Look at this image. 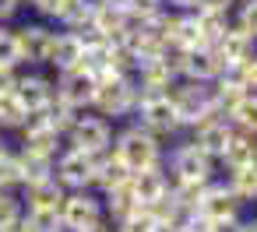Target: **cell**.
<instances>
[{"instance_id":"cell-1","label":"cell","mask_w":257,"mask_h":232,"mask_svg":"<svg viewBox=\"0 0 257 232\" xmlns=\"http://www.w3.org/2000/svg\"><path fill=\"white\" fill-rule=\"evenodd\" d=\"M113 151L123 158V165L131 169V172H138V169H148V165H159L162 162V155H166V144L155 137V134H148L141 123H127V127H120V130H113Z\"/></svg>"},{"instance_id":"cell-2","label":"cell","mask_w":257,"mask_h":232,"mask_svg":"<svg viewBox=\"0 0 257 232\" xmlns=\"http://www.w3.org/2000/svg\"><path fill=\"white\" fill-rule=\"evenodd\" d=\"M134 106H138V85L134 78H123V74H106L95 81V95H92V113L106 116L109 123L116 120H131L134 116Z\"/></svg>"},{"instance_id":"cell-3","label":"cell","mask_w":257,"mask_h":232,"mask_svg":"<svg viewBox=\"0 0 257 232\" xmlns=\"http://www.w3.org/2000/svg\"><path fill=\"white\" fill-rule=\"evenodd\" d=\"M134 85H138V81H134ZM131 120L141 123L148 134H155L162 144L173 141V137H183L180 120H176V109H173V102H169V92L159 95V92H145V88L138 85V106H134V116H131Z\"/></svg>"},{"instance_id":"cell-4","label":"cell","mask_w":257,"mask_h":232,"mask_svg":"<svg viewBox=\"0 0 257 232\" xmlns=\"http://www.w3.org/2000/svg\"><path fill=\"white\" fill-rule=\"evenodd\" d=\"M169 102L176 109V120H180V130L187 134L194 123H201L208 113H218L215 109V85H197V81H176L169 88Z\"/></svg>"},{"instance_id":"cell-5","label":"cell","mask_w":257,"mask_h":232,"mask_svg":"<svg viewBox=\"0 0 257 232\" xmlns=\"http://www.w3.org/2000/svg\"><path fill=\"white\" fill-rule=\"evenodd\" d=\"M11 32H15V43H18V60H22V67H46V57H50L57 25H46V22L36 18V22L15 25Z\"/></svg>"},{"instance_id":"cell-6","label":"cell","mask_w":257,"mask_h":232,"mask_svg":"<svg viewBox=\"0 0 257 232\" xmlns=\"http://www.w3.org/2000/svg\"><path fill=\"white\" fill-rule=\"evenodd\" d=\"M64 144H67V148H78V151H85V155L106 151V148H113V123H109L106 116L85 109V113L74 120V127L67 130Z\"/></svg>"},{"instance_id":"cell-7","label":"cell","mask_w":257,"mask_h":232,"mask_svg":"<svg viewBox=\"0 0 257 232\" xmlns=\"http://www.w3.org/2000/svg\"><path fill=\"white\" fill-rule=\"evenodd\" d=\"M197 211H201L208 221H236V218H243V214H239L243 204L232 197L229 179H225L222 172H215V176L204 183V197H201Z\"/></svg>"},{"instance_id":"cell-8","label":"cell","mask_w":257,"mask_h":232,"mask_svg":"<svg viewBox=\"0 0 257 232\" xmlns=\"http://www.w3.org/2000/svg\"><path fill=\"white\" fill-rule=\"evenodd\" d=\"M53 179L64 190H92V155L64 144L53 158Z\"/></svg>"},{"instance_id":"cell-9","label":"cell","mask_w":257,"mask_h":232,"mask_svg":"<svg viewBox=\"0 0 257 232\" xmlns=\"http://www.w3.org/2000/svg\"><path fill=\"white\" fill-rule=\"evenodd\" d=\"M60 218L81 232V228H88V225L106 218L102 214V197L95 190H67V197L60 204Z\"/></svg>"},{"instance_id":"cell-10","label":"cell","mask_w":257,"mask_h":232,"mask_svg":"<svg viewBox=\"0 0 257 232\" xmlns=\"http://www.w3.org/2000/svg\"><path fill=\"white\" fill-rule=\"evenodd\" d=\"M222 67H225V60L215 53V46H194V50H183V57H180V81L211 85Z\"/></svg>"},{"instance_id":"cell-11","label":"cell","mask_w":257,"mask_h":232,"mask_svg":"<svg viewBox=\"0 0 257 232\" xmlns=\"http://www.w3.org/2000/svg\"><path fill=\"white\" fill-rule=\"evenodd\" d=\"M29 113L32 109H46L53 99H57V85L50 74H39V71H18V81H15V92H11Z\"/></svg>"},{"instance_id":"cell-12","label":"cell","mask_w":257,"mask_h":232,"mask_svg":"<svg viewBox=\"0 0 257 232\" xmlns=\"http://www.w3.org/2000/svg\"><path fill=\"white\" fill-rule=\"evenodd\" d=\"M53 85H57V99H64L67 106H74V109H92L95 78H92V74H85L81 67L57 71V74H53Z\"/></svg>"},{"instance_id":"cell-13","label":"cell","mask_w":257,"mask_h":232,"mask_svg":"<svg viewBox=\"0 0 257 232\" xmlns=\"http://www.w3.org/2000/svg\"><path fill=\"white\" fill-rule=\"evenodd\" d=\"M229 134H232V123H229L222 113H208L201 123H194V127L187 130V137H190L197 148H204L211 158H218V155H222V148H225Z\"/></svg>"},{"instance_id":"cell-14","label":"cell","mask_w":257,"mask_h":232,"mask_svg":"<svg viewBox=\"0 0 257 232\" xmlns=\"http://www.w3.org/2000/svg\"><path fill=\"white\" fill-rule=\"evenodd\" d=\"M127 179H131V169L123 165V158L113 148L92 155V190L95 193H106V190H113V186H120Z\"/></svg>"},{"instance_id":"cell-15","label":"cell","mask_w":257,"mask_h":232,"mask_svg":"<svg viewBox=\"0 0 257 232\" xmlns=\"http://www.w3.org/2000/svg\"><path fill=\"white\" fill-rule=\"evenodd\" d=\"M218 165H222L225 172L257 165V137L232 127V134H229V141H225V148H222V155H218Z\"/></svg>"},{"instance_id":"cell-16","label":"cell","mask_w":257,"mask_h":232,"mask_svg":"<svg viewBox=\"0 0 257 232\" xmlns=\"http://www.w3.org/2000/svg\"><path fill=\"white\" fill-rule=\"evenodd\" d=\"M131 190H134L138 204H155V200H162V197L169 193V183H166V169H162V162L131 172Z\"/></svg>"},{"instance_id":"cell-17","label":"cell","mask_w":257,"mask_h":232,"mask_svg":"<svg viewBox=\"0 0 257 232\" xmlns=\"http://www.w3.org/2000/svg\"><path fill=\"white\" fill-rule=\"evenodd\" d=\"M18 197H22V204L25 207H39V211H60V204H64V197H67V190L50 176V179H39V183H25L22 190H18Z\"/></svg>"},{"instance_id":"cell-18","label":"cell","mask_w":257,"mask_h":232,"mask_svg":"<svg viewBox=\"0 0 257 232\" xmlns=\"http://www.w3.org/2000/svg\"><path fill=\"white\" fill-rule=\"evenodd\" d=\"M215 53H218L225 64H243V60H250V57L257 53V39H253L250 32L229 25V29L222 32V39L215 43Z\"/></svg>"},{"instance_id":"cell-19","label":"cell","mask_w":257,"mask_h":232,"mask_svg":"<svg viewBox=\"0 0 257 232\" xmlns=\"http://www.w3.org/2000/svg\"><path fill=\"white\" fill-rule=\"evenodd\" d=\"M81 43H78V36L74 32H67V29H60L57 36H53V46H50V57H46V67L57 74V71H71V67H78V60H81Z\"/></svg>"},{"instance_id":"cell-20","label":"cell","mask_w":257,"mask_h":232,"mask_svg":"<svg viewBox=\"0 0 257 232\" xmlns=\"http://www.w3.org/2000/svg\"><path fill=\"white\" fill-rule=\"evenodd\" d=\"M102 197V214H106V221H120V218H127L134 207H138V197H134V190H131V179L127 183H120V186H113V190H106V193H99Z\"/></svg>"},{"instance_id":"cell-21","label":"cell","mask_w":257,"mask_h":232,"mask_svg":"<svg viewBox=\"0 0 257 232\" xmlns=\"http://www.w3.org/2000/svg\"><path fill=\"white\" fill-rule=\"evenodd\" d=\"M190 15H194V25H197V36H201L204 46H215V43L222 39V32L232 25V18H229L225 11H204V8H197V11H190Z\"/></svg>"},{"instance_id":"cell-22","label":"cell","mask_w":257,"mask_h":232,"mask_svg":"<svg viewBox=\"0 0 257 232\" xmlns=\"http://www.w3.org/2000/svg\"><path fill=\"white\" fill-rule=\"evenodd\" d=\"M18 148L22 151H29V155H43V158H57L60 155V148H64V137L57 134V130H36V134H29V137H22L18 141Z\"/></svg>"},{"instance_id":"cell-23","label":"cell","mask_w":257,"mask_h":232,"mask_svg":"<svg viewBox=\"0 0 257 232\" xmlns=\"http://www.w3.org/2000/svg\"><path fill=\"white\" fill-rule=\"evenodd\" d=\"M225 179H229V190H232V197H236L243 207L257 200V165H246V169L225 172Z\"/></svg>"},{"instance_id":"cell-24","label":"cell","mask_w":257,"mask_h":232,"mask_svg":"<svg viewBox=\"0 0 257 232\" xmlns=\"http://www.w3.org/2000/svg\"><path fill=\"white\" fill-rule=\"evenodd\" d=\"M22 186V158L18 148L0 141V190H18Z\"/></svg>"},{"instance_id":"cell-25","label":"cell","mask_w":257,"mask_h":232,"mask_svg":"<svg viewBox=\"0 0 257 232\" xmlns=\"http://www.w3.org/2000/svg\"><path fill=\"white\" fill-rule=\"evenodd\" d=\"M229 123L236 130H243V134H253L257 137V92H246L239 99V106L229 113Z\"/></svg>"},{"instance_id":"cell-26","label":"cell","mask_w":257,"mask_h":232,"mask_svg":"<svg viewBox=\"0 0 257 232\" xmlns=\"http://www.w3.org/2000/svg\"><path fill=\"white\" fill-rule=\"evenodd\" d=\"M71 8H74V0H29V11L46 25H64Z\"/></svg>"},{"instance_id":"cell-27","label":"cell","mask_w":257,"mask_h":232,"mask_svg":"<svg viewBox=\"0 0 257 232\" xmlns=\"http://www.w3.org/2000/svg\"><path fill=\"white\" fill-rule=\"evenodd\" d=\"M43 113H46L50 127H53V130H57L60 137H67V130L74 127V120H78V116H81L85 109H74V106H67L64 99H53V102H50V106H46Z\"/></svg>"},{"instance_id":"cell-28","label":"cell","mask_w":257,"mask_h":232,"mask_svg":"<svg viewBox=\"0 0 257 232\" xmlns=\"http://www.w3.org/2000/svg\"><path fill=\"white\" fill-rule=\"evenodd\" d=\"M29 109L15 99V95H4L0 99V134H18L22 123H25Z\"/></svg>"},{"instance_id":"cell-29","label":"cell","mask_w":257,"mask_h":232,"mask_svg":"<svg viewBox=\"0 0 257 232\" xmlns=\"http://www.w3.org/2000/svg\"><path fill=\"white\" fill-rule=\"evenodd\" d=\"M22 221L29 232H53L60 225V211H39V207H25L22 211Z\"/></svg>"},{"instance_id":"cell-30","label":"cell","mask_w":257,"mask_h":232,"mask_svg":"<svg viewBox=\"0 0 257 232\" xmlns=\"http://www.w3.org/2000/svg\"><path fill=\"white\" fill-rule=\"evenodd\" d=\"M229 18H232L236 29H243V32H250L257 39V0H236V8H232Z\"/></svg>"},{"instance_id":"cell-31","label":"cell","mask_w":257,"mask_h":232,"mask_svg":"<svg viewBox=\"0 0 257 232\" xmlns=\"http://www.w3.org/2000/svg\"><path fill=\"white\" fill-rule=\"evenodd\" d=\"M152 228H155V218H152V211L145 204H138L127 218L116 221V232H152Z\"/></svg>"},{"instance_id":"cell-32","label":"cell","mask_w":257,"mask_h":232,"mask_svg":"<svg viewBox=\"0 0 257 232\" xmlns=\"http://www.w3.org/2000/svg\"><path fill=\"white\" fill-rule=\"evenodd\" d=\"M0 67H15V71H22V60H18V43H15L11 25H0Z\"/></svg>"},{"instance_id":"cell-33","label":"cell","mask_w":257,"mask_h":232,"mask_svg":"<svg viewBox=\"0 0 257 232\" xmlns=\"http://www.w3.org/2000/svg\"><path fill=\"white\" fill-rule=\"evenodd\" d=\"M22 211H25V204H22L18 190H0V228L11 225V221H18Z\"/></svg>"},{"instance_id":"cell-34","label":"cell","mask_w":257,"mask_h":232,"mask_svg":"<svg viewBox=\"0 0 257 232\" xmlns=\"http://www.w3.org/2000/svg\"><path fill=\"white\" fill-rule=\"evenodd\" d=\"M166 8V0H131L127 4V15H134V18H152V15H159Z\"/></svg>"},{"instance_id":"cell-35","label":"cell","mask_w":257,"mask_h":232,"mask_svg":"<svg viewBox=\"0 0 257 232\" xmlns=\"http://www.w3.org/2000/svg\"><path fill=\"white\" fill-rule=\"evenodd\" d=\"M15 81H18V71L15 67H0V99L15 92Z\"/></svg>"},{"instance_id":"cell-36","label":"cell","mask_w":257,"mask_h":232,"mask_svg":"<svg viewBox=\"0 0 257 232\" xmlns=\"http://www.w3.org/2000/svg\"><path fill=\"white\" fill-rule=\"evenodd\" d=\"M22 8H25L22 0H0V25H8V22H11Z\"/></svg>"},{"instance_id":"cell-37","label":"cell","mask_w":257,"mask_h":232,"mask_svg":"<svg viewBox=\"0 0 257 232\" xmlns=\"http://www.w3.org/2000/svg\"><path fill=\"white\" fill-rule=\"evenodd\" d=\"M197 8H204V11H225V15H232L236 0H197Z\"/></svg>"},{"instance_id":"cell-38","label":"cell","mask_w":257,"mask_h":232,"mask_svg":"<svg viewBox=\"0 0 257 232\" xmlns=\"http://www.w3.org/2000/svg\"><path fill=\"white\" fill-rule=\"evenodd\" d=\"M243 71H246V88L257 92V53H253L250 60H243Z\"/></svg>"},{"instance_id":"cell-39","label":"cell","mask_w":257,"mask_h":232,"mask_svg":"<svg viewBox=\"0 0 257 232\" xmlns=\"http://www.w3.org/2000/svg\"><path fill=\"white\" fill-rule=\"evenodd\" d=\"M166 8H173V11H197V0H166Z\"/></svg>"},{"instance_id":"cell-40","label":"cell","mask_w":257,"mask_h":232,"mask_svg":"<svg viewBox=\"0 0 257 232\" xmlns=\"http://www.w3.org/2000/svg\"><path fill=\"white\" fill-rule=\"evenodd\" d=\"M211 232H243V228H239V218H236V221H215Z\"/></svg>"},{"instance_id":"cell-41","label":"cell","mask_w":257,"mask_h":232,"mask_svg":"<svg viewBox=\"0 0 257 232\" xmlns=\"http://www.w3.org/2000/svg\"><path fill=\"white\" fill-rule=\"evenodd\" d=\"M239 228L243 232H257V214L253 218H239Z\"/></svg>"}]
</instances>
